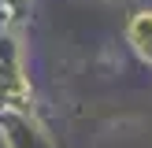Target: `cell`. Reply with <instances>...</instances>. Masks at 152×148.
<instances>
[{"label": "cell", "instance_id": "obj_1", "mask_svg": "<svg viewBox=\"0 0 152 148\" xmlns=\"http://www.w3.org/2000/svg\"><path fill=\"white\" fill-rule=\"evenodd\" d=\"M130 37H134V44L141 48V56L152 59V15L148 11H141L137 19L130 22Z\"/></svg>", "mask_w": 152, "mask_h": 148}]
</instances>
